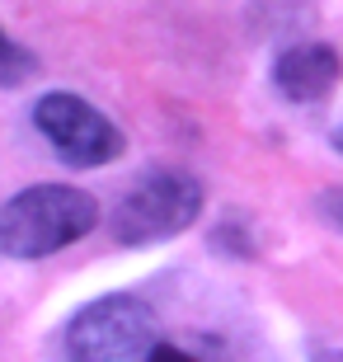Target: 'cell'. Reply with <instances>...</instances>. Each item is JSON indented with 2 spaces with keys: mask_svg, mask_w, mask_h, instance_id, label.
<instances>
[{
  "mask_svg": "<svg viewBox=\"0 0 343 362\" xmlns=\"http://www.w3.org/2000/svg\"><path fill=\"white\" fill-rule=\"evenodd\" d=\"M99 226V202L71 184H33L0 207V255L47 259Z\"/></svg>",
  "mask_w": 343,
  "mask_h": 362,
  "instance_id": "6da1fadb",
  "label": "cell"
},
{
  "mask_svg": "<svg viewBox=\"0 0 343 362\" xmlns=\"http://www.w3.org/2000/svg\"><path fill=\"white\" fill-rule=\"evenodd\" d=\"M202 212V184L184 170H151L113 207V235L122 245H156L188 230Z\"/></svg>",
  "mask_w": 343,
  "mask_h": 362,
  "instance_id": "7a4b0ae2",
  "label": "cell"
},
{
  "mask_svg": "<svg viewBox=\"0 0 343 362\" xmlns=\"http://www.w3.org/2000/svg\"><path fill=\"white\" fill-rule=\"evenodd\" d=\"M160 344L156 334V315L136 301V296H104L85 306L71 320V329L62 334V349L71 358H151V349Z\"/></svg>",
  "mask_w": 343,
  "mask_h": 362,
  "instance_id": "3957f363",
  "label": "cell"
},
{
  "mask_svg": "<svg viewBox=\"0 0 343 362\" xmlns=\"http://www.w3.org/2000/svg\"><path fill=\"white\" fill-rule=\"evenodd\" d=\"M33 127L47 136V146L62 156L66 165H108L122 156V132L99 113L94 104H85L80 94H42L33 104Z\"/></svg>",
  "mask_w": 343,
  "mask_h": 362,
  "instance_id": "277c9868",
  "label": "cell"
},
{
  "mask_svg": "<svg viewBox=\"0 0 343 362\" xmlns=\"http://www.w3.org/2000/svg\"><path fill=\"white\" fill-rule=\"evenodd\" d=\"M339 71H343V62H339L334 47H325V42H301V47H287V52L277 57L273 81L287 99L310 104V99H325V94L334 90Z\"/></svg>",
  "mask_w": 343,
  "mask_h": 362,
  "instance_id": "5b68a950",
  "label": "cell"
},
{
  "mask_svg": "<svg viewBox=\"0 0 343 362\" xmlns=\"http://www.w3.org/2000/svg\"><path fill=\"white\" fill-rule=\"evenodd\" d=\"M24 76H33V57L19 52V47L0 33V85H14V81H24Z\"/></svg>",
  "mask_w": 343,
  "mask_h": 362,
  "instance_id": "8992f818",
  "label": "cell"
},
{
  "mask_svg": "<svg viewBox=\"0 0 343 362\" xmlns=\"http://www.w3.org/2000/svg\"><path fill=\"white\" fill-rule=\"evenodd\" d=\"M320 207H325V216H330V221H339V226H343V188L325 193V202H320Z\"/></svg>",
  "mask_w": 343,
  "mask_h": 362,
  "instance_id": "52a82bcc",
  "label": "cell"
}]
</instances>
